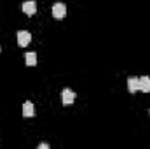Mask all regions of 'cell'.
<instances>
[{
  "instance_id": "cell-2",
  "label": "cell",
  "mask_w": 150,
  "mask_h": 149,
  "mask_svg": "<svg viewBox=\"0 0 150 149\" xmlns=\"http://www.w3.org/2000/svg\"><path fill=\"white\" fill-rule=\"evenodd\" d=\"M30 40H32L30 32H26V30H19V32H18V44H19L21 47H26V46L30 44Z\"/></svg>"
},
{
  "instance_id": "cell-4",
  "label": "cell",
  "mask_w": 150,
  "mask_h": 149,
  "mask_svg": "<svg viewBox=\"0 0 150 149\" xmlns=\"http://www.w3.org/2000/svg\"><path fill=\"white\" fill-rule=\"evenodd\" d=\"M23 11H25V14L33 16V14L37 12V4H35V0H26V2H23Z\"/></svg>"
},
{
  "instance_id": "cell-9",
  "label": "cell",
  "mask_w": 150,
  "mask_h": 149,
  "mask_svg": "<svg viewBox=\"0 0 150 149\" xmlns=\"http://www.w3.org/2000/svg\"><path fill=\"white\" fill-rule=\"evenodd\" d=\"M38 149H49V144H45V142H42V144L38 146Z\"/></svg>"
},
{
  "instance_id": "cell-8",
  "label": "cell",
  "mask_w": 150,
  "mask_h": 149,
  "mask_svg": "<svg viewBox=\"0 0 150 149\" xmlns=\"http://www.w3.org/2000/svg\"><path fill=\"white\" fill-rule=\"evenodd\" d=\"M25 62H26L28 67H35V65H37V54L32 53V51L26 53V54H25Z\"/></svg>"
},
{
  "instance_id": "cell-3",
  "label": "cell",
  "mask_w": 150,
  "mask_h": 149,
  "mask_svg": "<svg viewBox=\"0 0 150 149\" xmlns=\"http://www.w3.org/2000/svg\"><path fill=\"white\" fill-rule=\"evenodd\" d=\"M74 100H75V93L70 88H65V90L61 91V102H63L65 105H70Z\"/></svg>"
},
{
  "instance_id": "cell-5",
  "label": "cell",
  "mask_w": 150,
  "mask_h": 149,
  "mask_svg": "<svg viewBox=\"0 0 150 149\" xmlns=\"http://www.w3.org/2000/svg\"><path fill=\"white\" fill-rule=\"evenodd\" d=\"M127 90H129V93H136V91L140 90V77L131 75V77L127 79Z\"/></svg>"
},
{
  "instance_id": "cell-1",
  "label": "cell",
  "mask_w": 150,
  "mask_h": 149,
  "mask_svg": "<svg viewBox=\"0 0 150 149\" xmlns=\"http://www.w3.org/2000/svg\"><path fill=\"white\" fill-rule=\"evenodd\" d=\"M52 16H54L56 19L65 18V16H67V5H65V4H61V2L54 4V5H52Z\"/></svg>"
},
{
  "instance_id": "cell-7",
  "label": "cell",
  "mask_w": 150,
  "mask_h": 149,
  "mask_svg": "<svg viewBox=\"0 0 150 149\" xmlns=\"http://www.w3.org/2000/svg\"><path fill=\"white\" fill-rule=\"evenodd\" d=\"M140 90H142V91H145V93H149V91H150V77H149V75L140 77Z\"/></svg>"
},
{
  "instance_id": "cell-6",
  "label": "cell",
  "mask_w": 150,
  "mask_h": 149,
  "mask_svg": "<svg viewBox=\"0 0 150 149\" xmlns=\"http://www.w3.org/2000/svg\"><path fill=\"white\" fill-rule=\"evenodd\" d=\"M23 116H25V117L35 116V105H33L32 102H25V104H23Z\"/></svg>"
}]
</instances>
